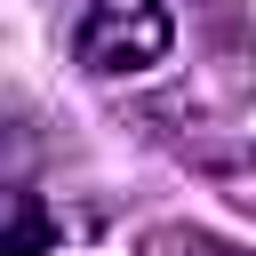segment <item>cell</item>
<instances>
[{"label": "cell", "mask_w": 256, "mask_h": 256, "mask_svg": "<svg viewBox=\"0 0 256 256\" xmlns=\"http://www.w3.org/2000/svg\"><path fill=\"white\" fill-rule=\"evenodd\" d=\"M168 48H176L168 0H88V16H80V64L104 80H136V72L168 64Z\"/></svg>", "instance_id": "6da1fadb"}, {"label": "cell", "mask_w": 256, "mask_h": 256, "mask_svg": "<svg viewBox=\"0 0 256 256\" xmlns=\"http://www.w3.org/2000/svg\"><path fill=\"white\" fill-rule=\"evenodd\" d=\"M56 224L32 192H0V256H48Z\"/></svg>", "instance_id": "7a4b0ae2"}]
</instances>
